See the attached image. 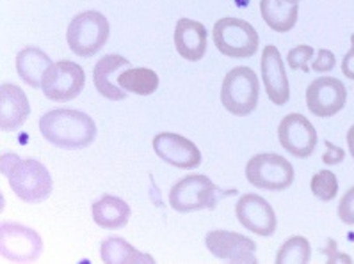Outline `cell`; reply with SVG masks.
<instances>
[{
	"label": "cell",
	"mask_w": 354,
	"mask_h": 264,
	"mask_svg": "<svg viewBox=\"0 0 354 264\" xmlns=\"http://www.w3.org/2000/svg\"><path fill=\"white\" fill-rule=\"evenodd\" d=\"M205 247L219 261L232 264H257V243L234 231H210L205 236Z\"/></svg>",
	"instance_id": "obj_10"
},
{
	"label": "cell",
	"mask_w": 354,
	"mask_h": 264,
	"mask_svg": "<svg viewBox=\"0 0 354 264\" xmlns=\"http://www.w3.org/2000/svg\"><path fill=\"white\" fill-rule=\"evenodd\" d=\"M93 220L102 229H121L129 223L132 210L116 195H102L91 207Z\"/></svg>",
	"instance_id": "obj_20"
},
{
	"label": "cell",
	"mask_w": 354,
	"mask_h": 264,
	"mask_svg": "<svg viewBox=\"0 0 354 264\" xmlns=\"http://www.w3.org/2000/svg\"><path fill=\"white\" fill-rule=\"evenodd\" d=\"M259 77L251 68L239 66L228 71L221 85V103L230 114L239 117L250 116L259 105Z\"/></svg>",
	"instance_id": "obj_5"
},
{
	"label": "cell",
	"mask_w": 354,
	"mask_h": 264,
	"mask_svg": "<svg viewBox=\"0 0 354 264\" xmlns=\"http://www.w3.org/2000/svg\"><path fill=\"white\" fill-rule=\"evenodd\" d=\"M216 48L232 59H250L259 50V32L253 25L241 18H221L212 30Z\"/></svg>",
	"instance_id": "obj_6"
},
{
	"label": "cell",
	"mask_w": 354,
	"mask_h": 264,
	"mask_svg": "<svg viewBox=\"0 0 354 264\" xmlns=\"http://www.w3.org/2000/svg\"><path fill=\"white\" fill-rule=\"evenodd\" d=\"M260 12L269 29L274 32H288L296 27L299 6L287 0H260Z\"/></svg>",
	"instance_id": "obj_21"
},
{
	"label": "cell",
	"mask_w": 354,
	"mask_h": 264,
	"mask_svg": "<svg viewBox=\"0 0 354 264\" xmlns=\"http://www.w3.org/2000/svg\"><path fill=\"white\" fill-rule=\"evenodd\" d=\"M235 215L242 227L254 232L257 236H272L276 232V213L272 206L262 195L246 194L242 195L235 204Z\"/></svg>",
	"instance_id": "obj_14"
},
{
	"label": "cell",
	"mask_w": 354,
	"mask_h": 264,
	"mask_svg": "<svg viewBox=\"0 0 354 264\" xmlns=\"http://www.w3.org/2000/svg\"><path fill=\"white\" fill-rule=\"evenodd\" d=\"M342 73L349 80H354V34L351 36V50L342 59Z\"/></svg>",
	"instance_id": "obj_30"
},
{
	"label": "cell",
	"mask_w": 354,
	"mask_h": 264,
	"mask_svg": "<svg viewBox=\"0 0 354 264\" xmlns=\"http://www.w3.org/2000/svg\"><path fill=\"white\" fill-rule=\"evenodd\" d=\"M246 178L260 190L283 192L294 183L296 172L287 158L276 153H262L248 161Z\"/></svg>",
	"instance_id": "obj_7"
},
{
	"label": "cell",
	"mask_w": 354,
	"mask_h": 264,
	"mask_svg": "<svg viewBox=\"0 0 354 264\" xmlns=\"http://www.w3.org/2000/svg\"><path fill=\"white\" fill-rule=\"evenodd\" d=\"M281 148L296 158H308L315 151L317 132L313 124L301 114H288L278 126Z\"/></svg>",
	"instance_id": "obj_12"
},
{
	"label": "cell",
	"mask_w": 354,
	"mask_h": 264,
	"mask_svg": "<svg viewBox=\"0 0 354 264\" xmlns=\"http://www.w3.org/2000/svg\"><path fill=\"white\" fill-rule=\"evenodd\" d=\"M30 116V103L24 89L15 83H2L0 87V126L2 132H15L21 128Z\"/></svg>",
	"instance_id": "obj_16"
},
{
	"label": "cell",
	"mask_w": 354,
	"mask_h": 264,
	"mask_svg": "<svg viewBox=\"0 0 354 264\" xmlns=\"http://www.w3.org/2000/svg\"><path fill=\"white\" fill-rule=\"evenodd\" d=\"M118 85L132 94L150 96L158 89V74L150 68H129L118 74Z\"/></svg>",
	"instance_id": "obj_23"
},
{
	"label": "cell",
	"mask_w": 354,
	"mask_h": 264,
	"mask_svg": "<svg viewBox=\"0 0 354 264\" xmlns=\"http://www.w3.org/2000/svg\"><path fill=\"white\" fill-rule=\"evenodd\" d=\"M39 132L46 142L61 149H84L95 142L96 123L86 112L55 108L43 114Z\"/></svg>",
	"instance_id": "obj_1"
},
{
	"label": "cell",
	"mask_w": 354,
	"mask_h": 264,
	"mask_svg": "<svg viewBox=\"0 0 354 264\" xmlns=\"http://www.w3.org/2000/svg\"><path fill=\"white\" fill-rule=\"evenodd\" d=\"M287 2H290V4H299L301 0H287Z\"/></svg>",
	"instance_id": "obj_32"
},
{
	"label": "cell",
	"mask_w": 354,
	"mask_h": 264,
	"mask_svg": "<svg viewBox=\"0 0 354 264\" xmlns=\"http://www.w3.org/2000/svg\"><path fill=\"white\" fill-rule=\"evenodd\" d=\"M2 174L8 178L9 188L20 201L27 204H39L50 197L54 181L41 161L32 158H20L6 153L2 158Z\"/></svg>",
	"instance_id": "obj_2"
},
{
	"label": "cell",
	"mask_w": 354,
	"mask_h": 264,
	"mask_svg": "<svg viewBox=\"0 0 354 264\" xmlns=\"http://www.w3.org/2000/svg\"><path fill=\"white\" fill-rule=\"evenodd\" d=\"M324 145H326V153L322 154V161H324L326 165H338V163L344 161V158H346L344 149L338 148V145H335L333 142H329V141H326Z\"/></svg>",
	"instance_id": "obj_29"
},
{
	"label": "cell",
	"mask_w": 354,
	"mask_h": 264,
	"mask_svg": "<svg viewBox=\"0 0 354 264\" xmlns=\"http://www.w3.org/2000/svg\"><path fill=\"white\" fill-rule=\"evenodd\" d=\"M313 54H315V50L312 48L310 45H299V46H294L287 54V62L288 66L292 70H299L303 73H310V66L308 62L312 61Z\"/></svg>",
	"instance_id": "obj_26"
},
{
	"label": "cell",
	"mask_w": 354,
	"mask_h": 264,
	"mask_svg": "<svg viewBox=\"0 0 354 264\" xmlns=\"http://www.w3.org/2000/svg\"><path fill=\"white\" fill-rule=\"evenodd\" d=\"M0 248L6 261L34 263L43 252L41 236L21 223L4 222L0 227Z\"/></svg>",
	"instance_id": "obj_8"
},
{
	"label": "cell",
	"mask_w": 354,
	"mask_h": 264,
	"mask_svg": "<svg viewBox=\"0 0 354 264\" xmlns=\"http://www.w3.org/2000/svg\"><path fill=\"white\" fill-rule=\"evenodd\" d=\"M86 85V73L73 61H59L46 71L43 79V94L50 101H71L82 92Z\"/></svg>",
	"instance_id": "obj_9"
},
{
	"label": "cell",
	"mask_w": 354,
	"mask_h": 264,
	"mask_svg": "<svg viewBox=\"0 0 354 264\" xmlns=\"http://www.w3.org/2000/svg\"><path fill=\"white\" fill-rule=\"evenodd\" d=\"M52 66H54L52 59L41 48H36V46H27V48L20 50L17 55L18 74L32 89H41L43 79Z\"/></svg>",
	"instance_id": "obj_19"
},
{
	"label": "cell",
	"mask_w": 354,
	"mask_h": 264,
	"mask_svg": "<svg viewBox=\"0 0 354 264\" xmlns=\"http://www.w3.org/2000/svg\"><path fill=\"white\" fill-rule=\"evenodd\" d=\"M338 216L347 225H354V186L346 192L338 204Z\"/></svg>",
	"instance_id": "obj_28"
},
{
	"label": "cell",
	"mask_w": 354,
	"mask_h": 264,
	"mask_svg": "<svg viewBox=\"0 0 354 264\" xmlns=\"http://www.w3.org/2000/svg\"><path fill=\"white\" fill-rule=\"evenodd\" d=\"M158 158L176 169H198L201 163V151L192 141L178 133H158L151 141Z\"/></svg>",
	"instance_id": "obj_13"
},
{
	"label": "cell",
	"mask_w": 354,
	"mask_h": 264,
	"mask_svg": "<svg viewBox=\"0 0 354 264\" xmlns=\"http://www.w3.org/2000/svg\"><path fill=\"white\" fill-rule=\"evenodd\" d=\"M100 256L105 264H153L155 259L148 254H141L139 250L127 243L123 238H105L100 247Z\"/></svg>",
	"instance_id": "obj_22"
},
{
	"label": "cell",
	"mask_w": 354,
	"mask_h": 264,
	"mask_svg": "<svg viewBox=\"0 0 354 264\" xmlns=\"http://www.w3.org/2000/svg\"><path fill=\"white\" fill-rule=\"evenodd\" d=\"M235 190L223 192L209 176L191 174L178 179L169 190V206L176 213H192L200 210H214L225 195H234Z\"/></svg>",
	"instance_id": "obj_3"
},
{
	"label": "cell",
	"mask_w": 354,
	"mask_h": 264,
	"mask_svg": "<svg viewBox=\"0 0 354 264\" xmlns=\"http://www.w3.org/2000/svg\"><path fill=\"white\" fill-rule=\"evenodd\" d=\"M209 32L205 25L191 18H180L175 27V46L180 57L185 61L198 62L207 54Z\"/></svg>",
	"instance_id": "obj_17"
},
{
	"label": "cell",
	"mask_w": 354,
	"mask_h": 264,
	"mask_svg": "<svg viewBox=\"0 0 354 264\" xmlns=\"http://www.w3.org/2000/svg\"><path fill=\"white\" fill-rule=\"evenodd\" d=\"M312 256L310 241L304 236H292L279 247L276 254L278 264H306Z\"/></svg>",
	"instance_id": "obj_24"
},
{
	"label": "cell",
	"mask_w": 354,
	"mask_h": 264,
	"mask_svg": "<svg viewBox=\"0 0 354 264\" xmlns=\"http://www.w3.org/2000/svg\"><path fill=\"white\" fill-rule=\"evenodd\" d=\"M346 101V85L335 77H321L306 87V107L317 117L337 116Z\"/></svg>",
	"instance_id": "obj_11"
},
{
	"label": "cell",
	"mask_w": 354,
	"mask_h": 264,
	"mask_svg": "<svg viewBox=\"0 0 354 264\" xmlns=\"http://www.w3.org/2000/svg\"><path fill=\"white\" fill-rule=\"evenodd\" d=\"M262 80L266 92L274 105H285L290 99L287 71L283 66V57L274 45H267L262 52Z\"/></svg>",
	"instance_id": "obj_15"
},
{
	"label": "cell",
	"mask_w": 354,
	"mask_h": 264,
	"mask_svg": "<svg viewBox=\"0 0 354 264\" xmlns=\"http://www.w3.org/2000/svg\"><path fill=\"white\" fill-rule=\"evenodd\" d=\"M310 188L319 201L329 203V201L337 199L338 195V179L331 170H319V172L313 174Z\"/></svg>",
	"instance_id": "obj_25"
},
{
	"label": "cell",
	"mask_w": 354,
	"mask_h": 264,
	"mask_svg": "<svg viewBox=\"0 0 354 264\" xmlns=\"http://www.w3.org/2000/svg\"><path fill=\"white\" fill-rule=\"evenodd\" d=\"M347 145H349L351 156H353L354 160V124L349 128V132H347Z\"/></svg>",
	"instance_id": "obj_31"
},
{
	"label": "cell",
	"mask_w": 354,
	"mask_h": 264,
	"mask_svg": "<svg viewBox=\"0 0 354 264\" xmlns=\"http://www.w3.org/2000/svg\"><path fill=\"white\" fill-rule=\"evenodd\" d=\"M123 66L129 68L130 61L118 54H111L98 59V62L93 68V82H95L98 94L107 99H113V101H121V99L127 98L129 92L123 91L120 85L114 83V73Z\"/></svg>",
	"instance_id": "obj_18"
},
{
	"label": "cell",
	"mask_w": 354,
	"mask_h": 264,
	"mask_svg": "<svg viewBox=\"0 0 354 264\" xmlns=\"http://www.w3.org/2000/svg\"><path fill=\"white\" fill-rule=\"evenodd\" d=\"M335 66H337V57H335L333 52L321 48L317 52V57L312 62V71H317V73H329V71L335 70Z\"/></svg>",
	"instance_id": "obj_27"
},
{
	"label": "cell",
	"mask_w": 354,
	"mask_h": 264,
	"mask_svg": "<svg viewBox=\"0 0 354 264\" xmlns=\"http://www.w3.org/2000/svg\"><path fill=\"white\" fill-rule=\"evenodd\" d=\"M111 36V25L100 11L79 12L70 21L66 30V43L79 57H93L100 52Z\"/></svg>",
	"instance_id": "obj_4"
}]
</instances>
